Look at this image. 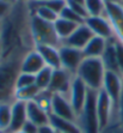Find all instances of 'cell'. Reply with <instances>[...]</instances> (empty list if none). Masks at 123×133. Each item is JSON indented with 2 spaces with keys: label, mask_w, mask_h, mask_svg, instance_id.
Returning <instances> with one entry per match:
<instances>
[{
  "label": "cell",
  "mask_w": 123,
  "mask_h": 133,
  "mask_svg": "<svg viewBox=\"0 0 123 133\" xmlns=\"http://www.w3.org/2000/svg\"><path fill=\"white\" fill-rule=\"evenodd\" d=\"M59 17H61V18H63V19H67L69 22L77 23V24H83V23H85V19H84L81 16H79L78 13L74 12L69 6H66L65 9L62 10V12L60 13Z\"/></svg>",
  "instance_id": "obj_27"
},
{
  "label": "cell",
  "mask_w": 123,
  "mask_h": 133,
  "mask_svg": "<svg viewBox=\"0 0 123 133\" xmlns=\"http://www.w3.org/2000/svg\"><path fill=\"white\" fill-rule=\"evenodd\" d=\"M85 24L90 28L95 36L103 37L105 40H111L115 37L114 30L111 26L109 19L105 16H98V17H87L85 19Z\"/></svg>",
  "instance_id": "obj_12"
},
{
  "label": "cell",
  "mask_w": 123,
  "mask_h": 133,
  "mask_svg": "<svg viewBox=\"0 0 123 133\" xmlns=\"http://www.w3.org/2000/svg\"><path fill=\"white\" fill-rule=\"evenodd\" d=\"M35 49L40 53V55L42 56L46 66H49L53 70L61 68L59 47L49 46V44H38V46L35 47Z\"/></svg>",
  "instance_id": "obj_16"
},
{
  "label": "cell",
  "mask_w": 123,
  "mask_h": 133,
  "mask_svg": "<svg viewBox=\"0 0 123 133\" xmlns=\"http://www.w3.org/2000/svg\"><path fill=\"white\" fill-rule=\"evenodd\" d=\"M31 0H15V3H19V4H29Z\"/></svg>",
  "instance_id": "obj_37"
},
{
  "label": "cell",
  "mask_w": 123,
  "mask_h": 133,
  "mask_svg": "<svg viewBox=\"0 0 123 133\" xmlns=\"http://www.w3.org/2000/svg\"><path fill=\"white\" fill-rule=\"evenodd\" d=\"M49 124L56 130V132L60 133H81L77 122L69 121L62 118H57L55 115L50 114Z\"/></svg>",
  "instance_id": "obj_20"
},
{
  "label": "cell",
  "mask_w": 123,
  "mask_h": 133,
  "mask_svg": "<svg viewBox=\"0 0 123 133\" xmlns=\"http://www.w3.org/2000/svg\"><path fill=\"white\" fill-rule=\"evenodd\" d=\"M52 98H53V94L50 92L49 90H42V91H40V94L37 95V97L34 99V101L40 105L43 110H46L47 113H49L50 114Z\"/></svg>",
  "instance_id": "obj_26"
},
{
  "label": "cell",
  "mask_w": 123,
  "mask_h": 133,
  "mask_svg": "<svg viewBox=\"0 0 123 133\" xmlns=\"http://www.w3.org/2000/svg\"><path fill=\"white\" fill-rule=\"evenodd\" d=\"M53 70L49 66H44L38 73L35 74V85L42 91V90H48L50 81L53 77Z\"/></svg>",
  "instance_id": "obj_22"
},
{
  "label": "cell",
  "mask_w": 123,
  "mask_h": 133,
  "mask_svg": "<svg viewBox=\"0 0 123 133\" xmlns=\"http://www.w3.org/2000/svg\"><path fill=\"white\" fill-rule=\"evenodd\" d=\"M59 53H60L61 68H65L66 71L71 72L72 74L77 73L78 67L85 58L83 50L66 46V44H61L59 47Z\"/></svg>",
  "instance_id": "obj_6"
},
{
  "label": "cell",
  "mask_w": 123,
  "mask_h": 133,
  "mask_svg": "<svg viewBox=\"0 0 123 133\" xmlns=\"http://www.w3.org/2000/svg\"><path fill=\"white\" fill-rule=\"evenodd\" d=\"M87 91H89V88L86 87V84L84 83L78 76H74L68 98L71 101V104L73 107V109L77 113V118H78V114L83 109L85 101H86Z\"/></svg>",
  "instance_id": "obj_11"
},
{
  "label": "cell",
  "mask_w": 123,
  "mask_h": 133,
  "mask_svg": "<svg viewBox=\"0 0 123 133\" xmlns=\"http://www.w3.org/2000/svg\"><path fill=\"white\" fill-rule=\"evenodd\" d=\"M35 84V76L30 73H24L20 72L16 82V89H22V88H26L30 85Z\"/></svg>",
  "instance_id": "obj_28"
},
{
  "label": "cell",
  "mask_w": 123,
  "mask_h": 133,
  "mask_svg": "<svg viewBox=\"0 0 123 133\" xmlns=\"http://www.w3.org/2000/svg\"><path fill=\"white\" fill-rule=\"evenodd\" d=\"M57 133H60V132H57Z\"/></svg>",
  "instance_id": "obj_47"
},
{
  "label": "cell",
  "mask_w": 123,
  "mask_h": 133,
  "mask_svg": "<svg viewBox=\"0 0 123 133\" xmlns=\"http://www.w3.org/2000/svg\"><path fill=\"white\" fill-rule=\"evenodd\" d=\"M15 3L11 0H0V21H4L11 12Z\"/></svg>",
  "instance_id": "obj_30"
},
{
  "label": "cell",
  "mask_w": 123,
  "mask_h": 133,
  "mask_svg": "<svg viewBox=\"0 0 123 133\" xmlns=\"http://www.w3.org/2000/svg\"><path fill=\"white\" fill-rule=\"evenodd\" d=\"M97 114H98L102 132L112 124L115 115H116L114 103L103 89L99 90L98 95H97Z\"/></svg>",
  "instance_id": "obj_5"
},
{
  "label": "cell",
  "mask_w": 123,
  "mask_h": 133,
  "mask_svg": "<svg viewBox=\"0 0 123 133\" xmlns=\"http://www.w3.org/2000/svg\"><path fill=\"white\" fill-rule=\"evenodd\" d=\"M115 41H116V37L108 40V44H106V48H105L103 55H102V61H103V65H104L105 70L110 72H115V73H121L120 71V66H118V62H117V56H116V48H115Z\"/></svg>",
  "instance_id": "obj_18"
},
{
  "label": "cell",
  "mask_w": 123,
  "mask_h": 133,
  "mask_svg": "<svg viewBox=\"0 0 123 133\" xmlns=\"http://www.w3.org/2000/svg\"><path fill=\"white\" fill-rule=\"evenodd\" d=\"M24 55L16 53L3 56L0 61V103L15 101L16 82L20 73V64Z\"/></svg>",
  "instance_id": "obj_1"
},
{
  "label": "cell",
  "mask_w": 123,
  "mask_h": 133,
  "mask_svg": "<svg viewBox=\"0 0 123 133\" xmlns=\"http://www.w3.org/2000/svg\"><path fill=\"white\" fill-rule=\"evenodd\" d=\"M32 3H36V4H42V3H46L48 0H31Z\"/></svg>",
  "instance_id": "obj_38"
},
{
  "label": "cell",
  "mask_w": 123,
  "mask_h": 133,
  "mask_svg": "<svg viewBox=\"0 0 123 133\" xmlns=\"http://www.w3.org/2000/svg\"><path fill=\"white\" fill-rule=\"evenodd\" d=\"M11 111H12V102L0 103V130H9L11 124Z\"/></svg>",
  "instance_id": "obj_25"
},
{
  "label": "cell",
  "mask_w": 123,
  "mask_h": 133,
  "mask_svg": "<svg viewBox=\"0 0 123 133\" xmlns=\"http://www.w3.org/2000/svg\"><path fill=\"white\" fill-rule=\"evenodd\" d=\"M15 133H24V132H23V131L20 130V131H17V132H15Z\"/></svg>",
  "instance_id": "obj_41"
},
{
  "label": "cell",
  "mask_w": 123,
  "mask_h": 133,
  "mask_svg": "<svg viewBox=\"0 0 123 133\" xmlns=\"http://www.w3.org/2000/svg\"><path fill=\"white\" fill-rule=\"evenodd\" d=\"M104 16L112 26L116 40L123 43V4H106Z\"/></svg>",
  "instance_id": "obj_10"
},
{
  "label": "cell",
  "mask_w": 123,
  "mask_h": 133,
  "mask_svg": "<svg viewBox=\"0 0 123 133\" xmlns=\"http://www.w3.org/2000/svg\"><path fill=\"white\" fill-rule=\"evenodd\" d=\"M1 59H3V48L0 46V61H1Z\"/></svg>",
  "instance_id": "obj_40"
},
{
  "label": "cell",
  "mask_w": 123,
  "mask_h": 133,
  "mask_svg": "<svg viewBox=\"0 0 123 133\" xmlns=\"http://www.w3.org/2000/svg\"><path fill=\"white\" fill-rule=\"evenodd\" d=\"M74 76L75 74H72L71 72L66 71L65 68L54 70L48 90L52 94H59V95H63V96L68 97Z\"/></svg>",
  "instance_id": "obj_7"
},
{
  "label": "cell",
  "mask_w": 123,
  "mask_h": 133,
  "mask_svg": "<svg viewBox=\"0 0 123 133\" xmlns=\"http://www.w3.org/2000/svg\"><path fill=\"white\" fill-rule=\"evenodd\" d=\"M102 89L108 94V96L110 97L112 103H114L115 109L117 110V104H118V101H120L121 94L123 90V76L120 73L106 71Z\"/></svg>",
  "instance_id": "obj_9"
},
{
  "label": "cell",
  "mask_w": 123,
  "mask_h": 133,
  "mask_svg": "<svg viewBox=\"0 0 123 133\" xmlns=\"http://www.w3.org/2000/svg\"><path fill=\"white\" fill-rule=\"evenodd\" d=\"M1 24H3V21H0V28H1Z\"/></svg>",
  "instance_id": "obj_43"
},
{
  "label": "cell",
  "mask_w": 123,
  "mask_h": 133,
  "mask_svg": "<svg viewBox=\"0 0 123 133\" xmlns=\"http://www.w3.org/2000/svg\"><path fill=\"white\" fill-rule=\"evenodd\" d=\"M38 133H57L56 130L50 124L44 125V126L38 127Z\"/></svg>",
  "instance_id": "obj_35"
},
{
  "label": "cell",
  "mask_w": 123,
  "mask_h": 133,
  "mask_svg": "<svg viewBox=\"0 0 123 133\" xmlns=\"http://www.w3.org/2000/svg\"><path fill=\"white\" fill-rule=\"evenodd\" d=\"M105 70L100 58H84L75 76L81 79L91 90L99 91L103 88Z\"/></svg>",
  "instance_id": "obj_2"
},
{
  "label": "cell",
  "mask_w": 123,
  "mask_h": 133,
  "mask_svg": "<svg viewBox=\"0 0 123 133\" xmlns=\"http://www.w3.org/2000/svg\"><path fill=\"white\" fill-rule=\"evenodd\" d=\"M46 66L42 56L40 55V53L36 49L29 50L26 54L24 55L20 64V72L24 73H30V74H36Z\"/></svg>",
  "instance_id": "obj_15"
},
{
  "label": "cell",
  "mask_w": 123,
  "mask_h": 133,
  "mask_svg": "<svg viewBox=\"0 0 123 133\" xmlns=\"http://www.w3.org/2000/svg\"><path fill=\"white\" fill-rule=\"evenodd\" d=\"M116 119L117 122L123 127V90L122 94H121L120 101H118V104H117V110H116Z\"/></svg>",
  "instance_id": "obj_33"
},
{
  "label": "cell",
  "mask_w": 123,
  "mask_h": 133,
  "mask_svg": "<svg viewBox=\"0 0 123 133\" xmlns=\"http://www.w3.org/2000/svg\"><path fill=\"white\" fill-rule=\"evenodd\" d=\"M41 90L36 85H30L22 89H16L15 90V101H22V102H29V101H34L40 94Z\"/></svg>",
  "instance_id": "obj_23"
},
{
  "label": "cell",
  "mask_w": 123,
  "mask_h": 133,
  "mask_svg": "<svg viewBox=\"0 0 123 133\" xmlns=\"http://www.w3.org/2000/svg\"><path fill=\"white\" fill-rule=\"evenodd\" d=\"M93 36L95 35H93L92 31L90 30L89 26L85 23H83V24L78 25V28L72 32L71 36H68L65 41H62V44H66V46L83 50Z\"/></svg>",
  "instance_id": "obj_13"
},
{
  "label": "cell",
  "mask_w": 123,
  "mask_h": 133,
  "mask_svg": "<svg viewBox=\"0 0 123 133\" xmlns=\"http://www.w3.org/2000/svg\"><path fill=\"white\" fill-rule=\"evenodd\" d=\"M11 1H13V3H15V0H11Z\"/></svg>",
  "instance_id": "obj_45"
},
{
  "label": "cell",
  "mask_w": 123,
  "mask_h": 133,
  "mask_svg": "<svg viewBox=\"0 0 123 133\" xmlns=\"http://www.w3.org/2000/svg\"><path fill=\"white\" fill-rule=\"evenodd\" d=\"M0 41H1V31H0Z\"/></svg>",
  "instance_id": "obj_44"
},
{
  "label": "cell",
  "mask_w": 123,
  "mask_h": 133,
  "mask_svg": "<svg viewBox=\"0 0 123 133\" xmlns=\"http://www.w3.org/2000/svg\"><path fill=\"white\" fill-rule=\"evenodd\" d=\"M26 115H28V121L35 124L38 127L49 124L50 114L43 110L35 101L26 102Z\"/></svg>",
  "instance_id": "obj_17"
},
{
  "label": "cell",
  "mask_w": 123,
  "mask_h": 133,
  "mask_svg": "<svg viewBox=\"0 0 123 133\" xmlns=\"http://www.w3.org/2000/svg\"><path fill=\"white\" fill-rule=\"evenodd\" d=\"M106 44H108V40L99 36H93L83 49L84 56L85 58H102L106 48Z\"/></svg>",
  "instance_id": "obj_19"
},
{
  "label": "cell",
  "mask_w": 123,
  "mask_h": 133,
  "mask_svg": "<svg viewBox=\"0 0 123 133\" xmlns=\"http://www.w3.org/2000/svg\"><path fill=\"white\" fill-rule=\"evenodd\" d=\"M26 121H28L26 102L13 101L12 111H11V124H10V127L7 130V133H15L17 131H20Z\"/></svg>",
  "instance_id": "obj_14"
},
{
  "label": "cell",
  "mask_w": 123,
  "mask_h": 133,
  "mask_svg": "<svg viewBox=\"0 0 123 133\" xmlns=\"http://www.w3.org/2000/svg\"><path fill=\"white\" fill-rule=\"evenodd\" d=\"M50 114L55 115L57 118H62L66 120L77 122V113L72 107L69 98L63 96V95L53 94Z\"/></svg>",
  "instance_id": "obj_8"
},
{
  "label": "cell",
  "mask_w": 123,
  "mask_h": 133,
  "mask_svg": "<svg viewBox=\"0 0 123 133\" xmlns=\"http://www.w3.org/2000/svg\"><path fill=\"white\" fill-rule=\"evenodd\" d=\"M85 9L87 11L89 17H98L105 15V7L106 4L103 0H85L84 1Z\"/></svg>",
  "instance_id": "obj_24"
},
{
  "label": "cell",
  "mask_w": 123,
  "mask_h": 133,
  "mask_svg": "<svg viewBox=\"0 0 123 133\" xmlns=\"http://www.w3.org/2000/svg\"><path fill=\"white\" fill-rule=\"evenodd\" d=\"M78 25L79 24L69 22L67 19L61 18V17H59L55 22H54V28H55L56 34H57L59 38L61 40V42L65 41L68 36H71L72 32L78 28Z\"/></svg>",
  "instance_id": "obj_21"
},
{
  "label": "cell",
  "mask_w": 123,
  "mask_h": 133,
  "mask_svg": "<svg viewBox=\"0 0 123 133\" xmlns=\"http://www.w3.org/2000/svg\"><path fill=\"white\" fill-rule=\"evenodd\" d=\"M43 5H46L47 7H49L50 10H53L56 15L60 16V13L62 12V10L67 6V0H48L46 3H42Z\"/></svg>",
  "instance_id": "obj_29"
},
{
  "label": "cell",
  "mask_w": 123,
  "mask_h": 133,
  "mask_svg": "<svg viewBox=\"0 0 123 133\" xmlns=\"http://www.w3.org/2000/svg\"><path fill=\"white\" fill-rule=\"evenodd\" d=\"M121 1H122V4H123V0H121Z\"/></svg>",
  "instance_id": "obj_46"
},
{
  "label": "cell",
  "mask_w": 123,
  "mask_h": 133,
  "mask_svg": "<svg viewBox=\"0 0 123 133\" xmlns=\"http://www.w3.org/2000/svg\"><path fill=\"white\" fill-rule=\"evenodd\" d=\"M0 133H7L6 131H3V130H0Z\"/></svg>",
  "instance_id": "obj_42"
},
{
  "label": "cell",
  "mask_w": 123,
  "mask_h": 133,
  "mask_svg": "<svg viewBox=\"0 0 123 133\" xmlns=\"http://www.w3.org/2000/svg\"><path fill=\"white\" fill-rule=\"evenodd\" d=\"M97 95L98 91L89 89L86 101L77 118V124L81 133H102L97 114Z\"/></svg>",
  "instance_id": "obj_3"
},
{
  "label": "cell",
  "mask_w": 123,
  "mask_h": 133,
  "mask_svg": "<svg viewBox=\"0 0 123 133\" xmlns=\"http://www.w3.org/2000/svg\"><path fill=\"white\" fill-rule=\"evenodd\" d=\"M67 1H75V3H81V4H84V1H85V0H67Z\"/></svg>",
  "instance_id": "obj_39"
},
{
  "label": "cell",
  "mask_w": 123,
  "mask_h": 133,
  "mask_svg": "<svg viewBox=\"0 0 123 133\" xmlns=\"http://www.w3.org/2000/svg\"><path fill=\"white\" fill-rule=\"evenodd\" d=\"M105 4H122L121 0H103Z\"/></svg>",
  "instance_id": "obj_36"
},
{
  "label": "cell",
  "mask_w": 123,
  "mask_h": 133,
  "mask_svg": "<svg viewBox=\"0 0 123 133\" xmlns=\"http://www.w3.org/2000/svg\"><path fill=\"white\" fill-rule=\"evenodd\" d=\"M22 131L24 133H38V126H36L35 124L30 122V121H26L23 126Z\"/></svg>",
  "instance_id": "obj_34"
},
{
  "label": "cell",
  "mask_w": 123,
  "mask_h": 133,
  "mask_svg": "<svg viewBox=\"0 0 123 133\" xmlns=\"http://www.w3.org/2000/svg\"><path fill=\"white\" fill-rule=\"evenodd\" d=\"M122 76H123V74H122Z\"/></svg>",
  "instance_id": "obj_48"
},
{
  "label": "cell",
  "mask_w": 123,
  "mask_h": 133,
  "mask_svg": "<svg viewBox=\"0 0 123 133\" xmlns=\"http://www.w3.org/2000/svg\"><path fill=\"white\" fill-rule=\"evenodd\" d=\"M67 6H69L73 10L75 13H78L79 16H81L84 19H86L89 17L87 15V11L85 9V5L81 3H75V1H67Z\"/></svg>",
  "instance_id": "obj_31"
},
{
  "label": "cell",
  "mask_w": 123,
  "mask_h": 133,
  "mask_svg": "<svg viewBox=\"0 0 123 133\" xmlns=\"http://www.w3.org/2000/svg\"><path fill=\"white\" fill-rule=\"evenodd\" d=\"M31 13V12H30ZM30 32L35 47L38 44H49L60 47L62 44L54 28V23L46 22L37 16L30 15Z\"/></svg>",
  "instance_id": "obj_4"
},
{
  "label": "cell",
  "mask_w": 123,
  "mask_h": 133,
  "mask_svg": "<svg viewBox=\"0 0 123 133\" xmlns=\"http://www.w3.org/2000/svg\"><path fill=\"white\" fill-rule=\"evenodd\" d=\"M115 48H116V56L118 66H120V71L123 74V43L116 40L115 41Z\"/></svg>",
  "instance_id": "obj_32"
}]
</instances>
